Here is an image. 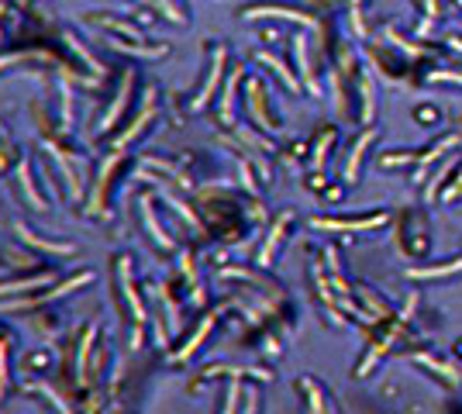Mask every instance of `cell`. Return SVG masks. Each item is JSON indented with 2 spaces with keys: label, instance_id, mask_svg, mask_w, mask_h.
Wrapping results in <instances>:
<instances>
[{
  "label": "cell",
  "instance_id": "cell-1",
  "mask_svg": "<svg viewBox=\"0 0 462 414\" xmlns=\"http://www.w3.org/2000/svg\"><path fill=\"white\" fill-rule=\"evenodd\" d=\"M383 221H386V214H376V218H362V221H328V218L321 221V218H318L314 225H318V228H328V232H366V228H379Z\"/></svg>",
  "mask_w": 462,
  "mask_h": 414
},
{
  "label": "cell",
  "instance_id": "cell-2",
  "mask_svg": "<svg viewBox=\"0 0 462 414\" xmlns=\"http://www.w3.org/2000/svg\"><path fill=\"white\" fill-rule=\"evenodd\" d=\"M245 18H290V21H300V25H314V18H307V14H300V11H287V7H252V11H245Z\"/></svg>",
  "mask_w": 462,
  "mask_h": 414
},
{
  "label": "cell",
  "instance_id": "cell-3",
  "mask_svg": "<svg viewBox=\"0 0 462 414\" xmlns=\"http://www.w3.org/2000/svg\"><path fill=\"white\" fill-rule=\"evenodd\" d=\"M462 269V259L459 262H445V266H428V269H411L414 280H431V276H449V273H459Z\"/></svg>",
  "mask_w": 462,
  "mask_h": 414
},
{
  "label": "cell",
  "instance_id": "cell-4",
  "mask_svg": "<svg viewBox=\"0 0 462 414\" xmlns=\"http://www.w3.org/2000/svg\"><path fill=\"white\" fill-rule=\"evenodd\" d=\"M421 363H424L431 373H442V376L452 380V383H462V370H452V366H445V363H438V359H431V356H421Z\"/></svg>",
  "mask_w": 462,
  "mask_h": 414
},
{
  "label": "cell",
  "instance_id": "cell-5",
  "mask_svg": "<svg viewBox=\"0 0 462 414\" xmlns=\"http://www.w3.org/2000/svg\"><path fill=\"white\" fill-rule=\"evenodd\" d=\"M366 145H369V135H362V138H359V145H355V152L348 156V166H345V176H348V180H355V169H359V159H362Z\"/></svg>",
  "mask_w": 462,
  "mask_h": 414
},
{
  "label": "cell",
  "instance_id": "cell-6",
  "mask_svg": "<svg viewBox=\"0 0 462 414\" xmlns=\"http://www.w3.org/2000/svg\"><path fill=\"white\" fill-rule=\"evenodd\" d=\"M280 232H283V221H280V225H276V228L269 232V239H266V246H262V252H259V259H262V262H266V259L273 255V246H276V239H280Z\"/></svg>",
  "mask_w": 462,
  "mask_h": 414
},
{
  "label": "cell",
  "instance_id": "cell-7",
  "mask_svg": "<svg viewBox=\"0 0 462 414\" xmlns=\"http://www.w3.org/2000/svg\"><path fill=\"white\" fill-rule=\"evenodd\" d=\"M456 142H459V138H442V142H438V145H435V149H431L428 156H421V163H431V159H438V156H442L445 149H452Z\"/></svg>",
  "mask_w": 462,
  "mask_h": 414
},
{
  "label": "cell",
  "instance_id": "cell-8",
  "mask_svg": "<svg viewBox=\"0 0 462 414\" xmlns=\"http://www.w3.org/2000/svg\"><path fill=\"white\" fill-rule=\"evenodd\" d=\"M362 97H366V121H373V86H369V80L362 83Z\"/></svg>",
  "mask_w": 462,
  "mask_h": 414
},
{
  "label": "cell",
  "instance_id": "cell-9",
  "mask_svg": "<svg viewBox=\"0 0 462 414\" xmlns=\"http://www.w3.org/2000/svg\"><path fill=\"white\" fill-rule=\"evenodd\" d=\"M235 404H238V383H231V390H228V408H224V414H235Z\"/></svg>",
  "mask_w": 462,
  "mask_h": 414
},
{
  "label": "cell",
  "instance_id": "cell-10",
  "mask_svg": "<svg viewBox=\"0 0 462 414\" xmlns=\"http://www.w3.org/2000/svg\"><path fill=\"white\" fill-rule=\"evenodd\" d=\"M431 80H449V83H462V73H431Z\"/></svg>",
  "mask_w": 462,
  "mask_h": 414
},
{
  "label": "cell",
  "instance_id": "cell-11",
  "mask_svg": "<svg viewBox=\"0 0 462 414\" xmlns=\"http://www.w3.org/2000/svg\"><path fill=\"white\" fill-rule=\"evenodd\" d=\"M452 48H459V52H462V41H459V39H452Z\"/></svg>",
  "mask_w": 462,
  "mask_h": 414
},
{
  "label": "cell",
  "instance_id": "cell-12",
  "mask_svg": "<svg viewBox=\"0 0 462 414\" xmlns=\"http://www.w3.org/2000/svg\"><path fill=\"white\" fill-rule=\"evenodd\" d=\"M459 183H462V176H459Z\"/></svg>",
  "mask_w": 462,
  "mask_h": 414
}]
</instances>
